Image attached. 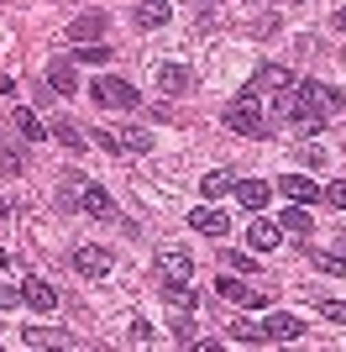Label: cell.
<instances>
[{"label":"cell","instance_id":"1","mask_svg":"<svg viewBox=\"0 0 346 352\" xmlns=\"http://www.w3.org/2000/svg\"><path fill=\"white\" fill-rule=\"evenodd\" d=\"M226 126L236 137H268V121H262V105L252 95H242L236 105H226Z\"/></svg>","mask_w":346,"mask_h":352},{"label":"cell","instance_id":"2","mask_svg":"<svg viewBox=\"0 0 346 352\" xmlns=\"http://www.w3.org/2000/svg\"><path fill=\"white\" fill-rule=\"evenodd\" d=\"M89 89H95V100H100V105H115V111H137V105H142V95H137L126 79H95Z\"/></svg>","mask_w":346,"mask_h":352},{"label":"cell","instance_id":"3","mask_svg":"<svg viewBox=\"0 0 346 352\" xmlns=\"http://www.w3.org/2000/svg\"><path fill=\"white\" fill-rule=\"evenodd\" d=\"M216 289L226 294V300H236V305H268V300H273V289H252V284H242V279H216Z\"/></svg>","mask_w":346,"mask_h":352},{"label":"cell","instance_id":"4","mask_svg":"<svg viewBox=\"0 0 346 352\" xmlns=\"http://www.w3.org/2000/svg\"><path fill=\"white\" fill-rule=\"evenodd\" d=\"M278 236H284V226H278V221H268V216H252V226H246V248L268 252V248H278Z\"/></svg>","mask_w":346,"mask_h":352},{"label":"cell","instance_id":"5","mask_svg":"<svg viewBox=\"0 0 346 352\" xmlns=\"http://www.w3.org/2000/svg\"><path fill=\"white\" fill-rule=\"evenodd\" d=\"M299 331H304V326L294 321L288 310H278V316H268V321H262V337H268V342H299Z\"/></svg>","mask_w":346,"mask_h":352},{"label":"cell","instance_id":"6","mask_svg":"<svg viewBox=\"0 0 346 352\" xmlns=\"http://www.w3.org/2000/svg\"><path fill=\"white\" fill-rule=\"evenodd\" d=\"M79 210H89V216H100V221H115V206H111V195H105L100 184H84V190H79Z\"/></svg>","mask_w":346,"mask_h":352},{"label":"cell","instance_id":"7","mask_svg":"<svg viewBox=\"0 0 346 352\" xmlns=\"http://www.w3.org/2000/svg\"><path fill=\"white\" fill-rule=\"evenodd\" d=\"M73 268H79V274H89V279H105V274H111V252L79 248V252H73Z\"/></svg>","mask_w":346,"mask_h":352},{"label":"cell","instance_id":"8","mask_svg":"<svg viewBox=\"0 0 346 352\" xmlns=\"http://www.w3.org/2000/svg\"><path fill=\"white\" fill-rule=\"evenodd\" d=\"M278 190H284L294 206H315V200H320V190L310 184V179H299V174H284V179H278Z\"/></svg>","mask_w":346,"mask_h":352},{"label":"cell","instance_id":"9","mask_svg":"<svg viewBox=\"0 0 346 352\" xmlns=\"http://www.w3.org/2000/svg\"><path fill=\"white\" fill-rule=\"evenodd\" d=\"M163 21H173V0H142L137 6V27H163Z\"/></svg>","mask_w":346,"mask_h":352},{"label":"cell","instance_id":"10","mask_svg":"<svg viewBox=\"0 0 346 352\" xmlns=\"http://www.w3.org/2000/svg\"><path fill=\"white\" fill-rule=\"evenodd\" d=\"M47 85H53L58 95H79V79H73V63H69V58H53V63H47Z\"/></svg>","mask_w":346,"mask_h":352},{"label":"cell","instance_id":"11","mask_svg":"<svg viewBox=\"0 0 346 352\" xmlns=\"http://www.w3.org/2000/svg\"><path fill=\"white\" fill-rule=\"evenodd\" d=\"M189 221H194V232H205V236H226V232H231L226 210H210V206H200V210H194Z\"/></svg>","mask_w":346,"mask_h":352},{"label":"cell","instance_id":"12","mask_svg":"<svg viewBox=\"0 0 346 352\" xmlns=\"http://www.w3.org/2000/svg\"><path fill=\"white\" fill-rule=\"evenodd\" d=\"M236 200H242V206L257 216V210L268 206V184H262V179H236Z\"/></svg>","mask_w":346,"mask_h":352},{"label":"cell","instance_id":"13","mask_svg":"<svg viewBox=\"0 0 346 352\" xmlns=\"http://www.w3.org/2000/svg\"><path fill=\"white\" fill-rule=\"evenodd\" d=\"M163 300H168L173 310H194V305H200V294L189 289V279H168V284H163Z\"/></svg>","mask_w":346,"mask_h":352},{"label":"cell","instance_id":"14","mask_svg":"<svg viewBox=\"0 0 346 352\" xmlns=\"http://www.w3.org/2000/svg\"><path fill=\"white\" fill-rule=\"evenodd\" d=\"M288 85H294V74H288L284 63H262L257 79H252V89H288Z\"/></svg>","mask_w":346,"mask_h":352},{"label":"cell","instance_id":"15","mask_svg":"<svg viewBox=\"0 0 346 352\" xmlns=\"http://www.w3.org/2000/svg\"><path fill=\"white\" fill-rule=\"evenodd\" d=\"M21 294H27V305H37V310H53L58 305V289L47 279H27V284H21Z\"/></svg>","mask_w":346,"mask_h":352},{"label":"cell","instance_id":"16","mask_svg":"<svg viewBox=\"0 0 346 352\" xmlns=\"http://www.w3.org/2000/svg\"><path fill=\"white\" fill-rule=\"evenodd\" d=\"M200 190H205V200H220L226 190H236V174H231V168H210V174L200 179Z\"/></svg>","mask_w":346,"mask_h":352},{"label":"cell","instance_id":"17","mask_svg":"<svg viewBox=\"0 0 346 352\" xmlns=\"http://www.w3.org/2000/svg\"><path fill=\"white\" fill-rule=\"evenodd\" d=\"M278 226H284L288 236H310V232H315V221H310V210H304V206H288L284 216H278Z\"/></svg>","mask_w":346,"mask_h":352},{"label":"cell","instance_id":"18","mask_svg":"<svg viewBox=\"0 0 346 352\" xmlns=\"http://www.w3.org/2000/svg\"><path fill=\"white\" fill-rule=\"evenodd\" d=\"M158 85L168 89V95H189V69H184V63H163Z\"/></svg>","mask_w":346,"mask_h":352},{"label":"cell","instance_id":"19","mask_svg":"<svg viewBox=\"0 0 346 352\" xmlns=\"http://www.w3.org/2000/svg\"><path fill=\"white\" fill-rule=\"evenodd\" d=\"M11 121H16V132L27 137V142H43V137H47V126L37 121V111H27V105H21V111H16Z\"/></svg>","mask_w":346,"mask_h":352},{"label":"cell","instance_id":"20","mask_svg":"<svg viewBox=\"0 0 346 352\" xmlns=\"http://www.w3.org/2000/svg\"><path fill=\"white\" fill-rule=\"evenodd\" d=\"M105 27H111V21H105V11H89V16H79V21L69 27V37H79V43H84V37H100Z\"/></svg>","mask_w":346,"mask_h":352},{"label":"cell","instance_id":"21","mask_svg":"<svg viewBox=\"0 0 346 352\" xmlns=\"http://www.w3.org/2000/svg\"><path fill=\"white\" fill-rule=\"evenodd\" d=\"M310 258H315L320 274H346V252H336V248H310Z\"/></svg>","mask_w":346,"mask_h":352},{"label":"cell","instance_id":"22","mask_svg":"<svg viewBox=\"0 0 346 352\" xmlns=\"http://www.w3.org/2000/svg\"><path fill=\"white\" fill-rule=\"evenodd\" d=\"M158 268L168 274V279H189V268H194V263H189V252H163Z\"/></svg>","mask_w":346,"mask_h":352},{"label":"cell","instance_id":"23","mask_svg":"<svg viewBox=\"0 0 346 352\" xmlns=\"http://www.w3.org/2000/svg\"><path fill=\"white\" fill-rule=\"evenodd\" d=\"M226 331L242 342V347H257V342H268V337H262V326H252V321H236V326H226Z\"/></svg>","mask_w":346,"mask_h":352},{"label":"cell","instance_id":"24","mask_svg":"<svg viewBox=\"0 0 346 352\" xmlns=\"http://www.w3.org/2000/svg\"><path fill=\"white\" fill-rule=\"evenodd\" d=\"M53 137H58L63 147H73V153L84 147V132H79V126H69V121H53Z\"/></svg>","mask_w":346,"mask_h":352},{"label":"cell","instance_id":"25","mask_svg":"<svg viewBox=\"0 0 346 352\" xmlns=\"http://www.w3.org/2000/svg\"><path fill=\"white\" fill-rule=\"evenodd\" d=\"M121 142H126L131 153H147V147H152V137H147L142 126H126V137H121Z\"/></svg>","mask_w":346,"mask_h":352},{"label":"cell","instance_id":"26","mask_svg":"<svg viewBox=\"0 0 346 352\" xmlns=\"http://www.w3.org/2000/svg\"><path fill=\"white\" fill-rule=\"evenodd\" d=\"M320 316H325V321H341V326H346V300H320Z\"/></svg>","mask_w":346,"mask_h":352},{"label":"cell","instance_id":"27","mask_svg":"<svg viewBox=\"0 0 346 352\" xmlns=\"http://www.w3.org/2000/svg\"><path fill=\"white\" fill-rule=\"evenodd\" d=\"M47 342H69V337H58V331H43V326H32V331H27V347H47Z\"/></svg>","mask_w":346,"mask_h":352},{"label":"cell","instance_id":"28","mask_svg":"<svg viewBox=\"0 0 346 352\" xmlns=\"http://www.w3.org/2000/svg\"><path fill=\"white\" fill-rule=\"evenodd\" d=\"M105 58H111V47H100V43H95V47H79V63H105Z\"/></svg>","mask_w":346,"mask_h":352},{"label":"cell","instance_id":"29","mask_svg":"<svg viewBox=\"0 0 346 352\" xmlns=\"http://www.w3.org/2000/svg\"><path fill=\"white\" fill-rule=\"evenodd\" d=\"M21 300H27V294H21V289H11V284H0V310H16V305H21Z\"/></svg>","mask_w":346,"mask_h":352},{"label":"cell","instance_id":"30","mask_svg":"<svg viewBox=\"0 0 346 352\" xmlns=\"http://www.w3.org/2000/svg\"><path fill=\"white\" fill-rule=\"evenodd\" d=\"M79 190H84V184H73V179L63 184V195H58V200H63V210H79Z\"/></svg>","mask_w":346,"mask_h":352},{"label":"cell","instance_id":"31","mask_svg":"<svg viewBox=\"0 0 346 352\" xmlns=\"http://www.w3.org/2000/svg\"><path fill=\"white\" fill-rule=\"evenodd\" d=\"M173 342H178V347H189V342H194V326H189V321H173Z\"/></svg>","mask_w":346,"mask_h":352},{"label":"cell","instance_id":"32","mask_svg":"<svg viewBox=\"0 0 346 352\" xmlns=\"http://www.w3.org/2000/svg\"><path fill=\"white\" fill-rule=\"evenodd\" d=\"M89 137H95V142H100L105 153H121V147H126V142H121V137H111V132H89Z\"/></svg>","mask_w":346,"mask_h":352},{"label":"cell","instance_id":"33","mask_svg":"<svg viewBox=\"0 0 346 352\" xmlns=\"http://www.w3.org/2000/svg\"><path fill=\"white\" fill-rule=\"evenodd\" d=\"M226 263L236 268V274H252V258H246V252H226Z\"/></svg>","mask_w":346,"mask_h":352},{"label":"cell","instance_id":"34","mask_svg":"<svg viewBox=\"0 0 346 352\" xmlns=\"http://www.w3.org/2000/svg\"><path fill=\"white\" fill-rule=\"evenodd\" d=\"M325 200H331L336 210H346V184H331V190H325Z\"/></svg>","mask_w":346,"mask_h":352},{"label":"cell","instance_id":"35","mask_svg":"<svg viewBox=\"0 0 346 352\" xmlns=\"http://www.w3.org/2000/svg\"><path fill=\"white\" fill-rule=\"evenodd\" d=\"M0 216H11V200H5V195H0Z\"/></svg>","mask_w":346,"mask_h":352},{"label":"cell","instance_id":"36","mask_svg":"<svg viewBox=\"0 0 346 352\" xmlns=\"http://www.w3.org/2000/svg\"><path fill=\"white\" fill-rule=\"evenodd\" d=\"M336 27H341V32H346V11H341V16H336Z\"/></svg>","mask_w":346,"mask_h":352},{"label":"cell","instance_id":"37","mask_svg":"<svg viewBox=\"0 0 346 352\" xmlns=\"http://www.w3.org/2000/svg\"><path fill=\"white\" fill-rule=\"evenodd\" d=\"M0 263H5V248H0Z\"/></svg>","mask_w":346,"mask_h":352}]
</instances>
